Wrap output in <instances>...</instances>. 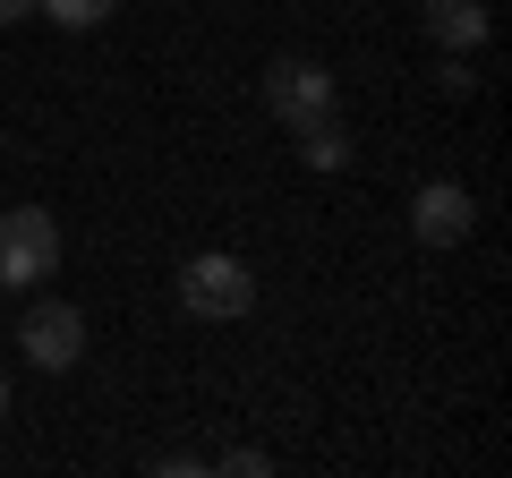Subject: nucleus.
I'll list each match as a JSON object with an SVG mask.
<instances>
[{
    "mask_svg": "<svg viewBox=\"0 0 512 478\" xmlns=\"http://www.w3.org/2000/svg\"><path fill=\"white\" fill-rule=\"evenodd\" d=\"M35 18H52L60 35H94V26L120 18V0H35Z\"/></svg>",
    "mask_w": 512,
    "mask_h": 478,
    "instance_id": "nucleus-8",
    "label": "nucleus"
},
{
    "mask_svg": "<svg viewBox=\"0 0 512 478\" xmlns=\"http://www.w3.org/2000/svg\"><path fill=\"white\" fill-rule=\"evenodd\" d=\"M18 350H26V368L69 376L77 359H86V308H69V299H26V316H18Z\"/></svg>",
    "mask_w": 512,
    "mask_h": 478,
    "instance_id": "nucleus-4",
    "label": "nucleus"
},
{
    "mask_svg": "<svg viewBox=\"0 0 512 478\" xmlns=\"http://www.w3.org/2000/svg\"><path fill=\"white\" fill-rule=\"evenodd\" d=\"M436 86L453 94V103H470V94H478V69H470V52H444V60H436Z\"/></svg>",
    "mask_w": 512,
    "mask_h": 478,
    "instance_id": "nucleus-9",
    "label": "nucleus"
},
{
    "mask_svg": "<svg viewBox=\"0 0 512 478\" xmlns=\"http://www.w3.org/2000/svg\"><path fill=\"white\" fill-rule=\"evenodd\" d=\"M60 265V222L43 205H9L0 214V291H43Z\"/></svg>",
    "mask_w": 512,
    "mask_h": 478,
    "instance_id": "nucleus-3",
    "label": "nucleus"
},
{
    "mask_svg": "<svg viewBox=\"0 0 512 478\" xmlns=\"http://www.w3.org/2000/svg\"><path fill=\"white\" fill-rule=\"evenodd\" d=\"M180 308L197 325H239V316H256V274L231 248H205V257L180 265Z\"/></svg>",
    "mask_w": 512,
    "mask_h": 478,
    "instance_id": "nucleus-1",
    "label": "nucleus"
},
{
    "mask_svg": "<svg viewBox=\"0 0 512 478\" xmlns=\"http://www.w3.org/2000/svg\"><path fill=\"white\" fill-rule=\"evenodd\" d=\"M256 103L274 111L282 129H299V120L342 111V77H333L325 60H308V52H282V60H265V77H256Z\"/></svg>",
    "mask_w": 512,
    "mask_h": 478,
    "instance_id": "nucleus-2",
    "label": "nucleus"
},
{
    "mask_svg": "<svg viewBox=\"0 0 512 478\" xmlns=\"http://www.w3.org/2000/svg\"><path fill=\"white\" fill-rule=\"evenodd\" d=\"M0 419H9V368H0Z\"/></svg>",
    "mask_w": 512,
    "mask_h": 478,
    "instance_id": "nucleus-12",
    "label": "nucleus"
},
{
    "mask_svg": "<svg viewBox=\"0 0 512 478\" xmlns=\"http://www.w3.org/2000/svg\"><path fill=\"white\" fill-rule=\"evenodd\" d=\"M35 18V0H0V26H26Z\"/></svg>",
    "mask_w": 512,
    "mask_h": 478,
    "instance_id": "nucleus-11",
    "label": "nucleus"
},
{
    "mask_svg": "<svg viewBox=\"0 0 512 478\" xmlns=\"http://www.w3.org/2000/svg\"><path fill=\"white\" fill-rule=\"evenodd\" d=\"M205 470H231V478H265L274 470V453H256V444H231L222 461H205Z\"/></svg>",
    "mask_w": 512,
    "mask_h": 478,
    "instance_id": "nucleus-10",
    "label": "nucleus"
},
{
    "mask_svg": "<svg viewBox=\"0 0 512 478\" xmlns=\"http://www.w3.org/2000/svg\"><path fill=\"white\" fill-rule=\"evenodd\" d=\"M478 231V197L461 180H419L410 188V239L419 248H461Z\"/></svg>",
    "mask_w": 512,
    "mask_h": 478,
    "instance_id": "nucleus-5",
    "label": "nucleus"
},
{
    "mask_svg": "<svg viewBox=\"0 0 512 478\" xmlns=\"http://www.w3.org/2000/svg\"><path fill=\"white\" fill-rule=\"evenodd\" d=\"M299 163H308V171H350V154H359V146H350V129H342V111H325V120H299Z\"/></svg>",
    "mask_w": 512,
    "mask_h": 478,
    "instance_id": "nucleus-7",
    "label": "nucleus"
},
{
    "mask_svg": "<svg viewBox=\"0 0 512 478\" xmlns=\"http://www.w3.org/2000/svg\"><path fill=\"white\" fill-rule=\"evenodd\" d=\"M419 35L436 52H487L495 18H487V0H419Z\"/></svg>",
    "mask_w": 512,
    "mask_h": 478,
    "instance_id": "nucleus-6",
    "label": "nucleus"
}]
</instances>
